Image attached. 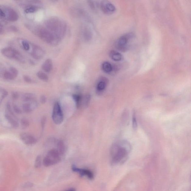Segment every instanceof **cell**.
<instances>
[{
	"label": "cell",
	"mask_w": 191,
	"mask_h": 191,
	"mask_svg": "<svg viewBox=\"0 0 191 191\" xmlns=\"http://www.w3.org/2000/svg\"><path fill=\"white\" fill-rule=\"evenodd\" d=\"M37 76L39 79L43 81L47 82L49 80L48 76L47 74L42 71L38 72L37 73Z\"/></svg>",
	"instance_id": "obj_23"
},
{
	"label": "cell",
	"mask_w": 191,
	"mask_h": 191,
	"mask_svg": "<svg viewBox=\"0 0 191 191\" xmlns=\"http://www.w3.org/2000/svg\"><path fill=\"white\" fill-rule=\"evenodd\" d=\"M6 108L8 110V111L9 112V114L12 115V116L15 118L16 117L15 116H14V113L12 111V109H11V106L10 103L9 102H7L6 104Z\"/></svg>",
	"instance_id": "obj_31"
},
{
	"label": "cell",
	"mask_w": 191,
	"mask_h": 191,
	"mask_svg": "<svg viewBox=\"0 0 191 191\" xmlns=\"http://www.w3.org/2000/svg\"><path fill=\"white\" fill-rule=\"evenodd\" d=\"M18 70L14 67H11L9 70H5L3 72V76L5 79L8 80H13L17 77Z\"/></svg>",
	"instance_id": "obj_11"
},
{
	"label": "cell",
	"mask_w": 191,
	"mask_h": 191,
	"mask_svg": "<svg viewBox=\"0 0 191 191\" xmlns=\"http://www.w3.org/2000/svg\"><path fill=\"white\" fill-rule=\"evenodd\" d=\"M21 127L23 128H27L29 126L30 123L29 121L26 118H23L21 121Z\"/></svg>",
	"instance_id": "obj_27"
},
{
	"label": "cell",
	"mask_w": 191,
	"mask_h": 191,
	"mask_svg": "<svg viewBox=\"0 0 191 191\" xmlns=\"http://www.w3.org/2000/svg\"><path fill=\"white\" fill-rule=\"evenodd\" d=\"M53 121L56 124L60 125L64 120V116L61 108L58 102L54 104L52 114Z\"/></svg>",
	"instance_id": "obj_5"
},
{
	"label": "cell",
	"mask_w": 191,
	"mask_h": 191,
	"mask_svg": "<svg viewBox=\"0 0 191 191\" xmlns=\"http://www.w3.org/2000/svg\"><path fill=\"white\" fill-rule=\"evenodd\" d=\"M57 151L60 153L61 155H63L65 153L66 147L64 141L62 140H59L57 142Z\"/></svg>",
	"instance_id": "obj_19"
},
{
	"label": "cell",
	"mask_w": 191,
	"mask_h": 191,
	"mask_svg": "<svg viewBox=\"0 0 191 191\" xmlns=\"http://www.w3.org/2000/svg\"><path fill=\"white\" fill-rule=\"evenodd\" d=\"M53 63L51 60L47 59L44 62L42 65V68L44 71L49 72L52 70Z\"/></svg>",
	"instance_id": "obj_17"
},
{
	"label": "cell",
	"mask_w": 191,
	"mask_h": 191,
	"mask_svg": "<svg viewBox=\"0 0 191 191\" xmlns=\"http://www.w3.org/2000/svg\"><path fill=\"white\" fill-rule=\"evenodd\" d=\"M36 95L32 93H26L23 95L22 97V100L23 101L26 102H28L33 100H35L36 99Z\"/></svg>",
	"instance_id": "obj_20"
},
{
	"label": "cell",
	"mask_w": 191,
	"mask_h": 191,
	"mask_svg": "<svg viewBox=\"0 0 191 191\" xmlns=\"http://www.w3.org/2000/svg\"><path fill=\"white\" fill-rule=\"evenodd\" d=\"M84 37L86 40H90L92 38V33L88 29H85L84 32Z\"/></svg>",
	"instance_id": "obj_26"
},
{
	"label": "cell",
	"mask_w": 191,
	"mask_h": 191,
	"mask_svg": "<svg viewBox=\"0 0 191 191\" xmlns=\"http://www.w3.org/2000/svg\"><path fill=\"white\" fill-rule=\"evenodd\" d=\"M36 33L42 40L51 45H55L58 43L60 39L48 30L44 28H39Z\"/></svg>",
	"instance_id": "obj_3"
},
{
	"label": "cell",
	"mask_w": 191,
	"mask_h": 191,
	"mask_svg": "<svg viewBox=\"0 0 191 191\" xmlns=\"http://www.w3.org/2000/svg\"><path fill=\"white\" fill-rule=\"evenodd\" d=\"M12 98L13 99L16 100L19 99V93L17 92H13L11 95Z\"/></svg>",
	"instance_id": "obj_35"
},
{
	"label": "cell",
	"mask_w": 191,
	"mask_h": 191,
	"mask_svg": "<svg viewBox=\"0 0 191 191\" xmlns=\"http://www.w3.org/2000/svg\"><path fill=\"white\" fill-rule=\"evenodd\" d=\"M132 37V35L131 34H126L120 37L116 42V48L122 51L127 50L128 42Z\"/></svg>",
	"instance_id": "obj_7"
},
{
	"label": "cell",
	"mask_w": 191,
	"mask_h": 191,
	"mask_svg": "<svg viewBox=\"0 0 191 191\" xmlns=\"http://www.w3.org/2000/svg\"><path fill=\"white\" fill-rule=\"evenodd\" d=\"M66 191H76V190L75 189H69V190H67Z\"/></svg>",
	"instance_id": "obj_40"
},
{
	"label": "cell",
	"mask_w": 191,
	"mask_h": 191,
	"mask_svg": "<svg viewBox=\"0 0 191 191\" xmlns=\"http://www.w3.org/2000/svg\"><path fill=\"white\" fill-rule=\"evenodd\" d=\"M72 169L74 172L78 174L81 177H83L85 176L90 179H93L94 177L93 173L89 169L80 168H77L75 165H72Z\"/></svg>",
	"instance_id": "obj_8"
},
{
	"label": "cell",
	"mask_w": 191,
	"mask_h": 191,
	"mask_svg": "<svg viewBox=\"0 0 191 191\" xmlns=\"http://www.w3.org/2000/svg\"><path fill=\"white\" fill-rule=\"evenodd\" d=\"M0 94L1 95V98H0V104H1L2 100L8 95V92L5 89L2 87H0Z\"/></svg>",
	"instance_id": "obj_24"
},
{
	"label": "cell",
	"mask_w": 191,
	"mask_h": 191,
	"mask_svg": "<svg viewBox=\"0 0 191 191\" xmlns=\"http://www.w3.org/2000/svg\"><path fill=\"white\" fill-rule=\"evenodd\" d=\"M37 8L35 6L30 5L27 6L25 10V12L26 13H34L37 10Z\"/></svg>",
	"instance_id": "obj_25"
},
{
	"label": "cell",
	"mask_w": 191,
	"mask_h": 191,
	"mask_svg": "<svg viewBox=\"0 0 191 191\" xmlns=\"http://www.w3.org/2000/svg\"><path fill=\"white\" fill-rule=\"evenodd\" d=\"M23 79L27 83H32V80L30 77L27 75H24L23 76Z\"/></svg>",
	"instance_id": "obj_36"
},
{
	"label": "cell",
	"mask_w": 191,
	"mask_h": 191,
	"mask_svg": "<svg viewBox=\"0 0 191 191\" xmlns=\"http://www.w3.org/2000/svg\"><path fill=\"white\" fill-rule=\"evenodd\" d=\"M100 7L103 12L106 14H111L116 10L115 6L108 1H103L100 4Z\"/></svg>",
	"instance_id": "obj_9"
},
{
	"label": "cell",
	"mask_w": 191,
	"mask_h": 191,
	"mask_svg": "<svg viewBox=\"0 0 191 191\" xmlns=\"http://www.w3.org/2000/svg\"><path fill=\"white\" fill-rule=\"evenodd\" d=\"M107 81L106 78H102L97 84L96 86V93L100 94L106 88Z\"/></svg>",
	"instance_id": "obj_16"
},
{
	"label": "cell",
	"mask_w": 191,
	"mask_h": 191,
	"mask_svg": "<svg viewBox=\"0 0 191 191\" xmlns=\"http://www.w3.org/2000/svg\"><path fill=\"white\" fill-rule=\"evenodd\" d=\"M32 57L36 60H39L44 57V52L42 48L37 45H33L31 52Z\"/></svg>",
	"instance_id": "obj_13"
},
{
	"label": "cell",
	"mask_w": 191,
	"mask_h": 191,
	"mask_svg": "<svg viewBox=\"0 0 191 191\" xmlns=\"http://www.w3.org/2000/svg\"><path fill=\"white\" fill-rule=\"evenodd\" d=\"M47 30L55 34L59 39L63 37L65 32V23L57 18H52L46 21Z\"/></svg>",
	"instance_id": "obj_2"
},
{
	"label": "cell",
	"mask_w": 191,
	"mask_h": 191,
	"mask_svg": "<svg viewBox=\"0 0 191 191\" xmlns=\"http://www.w3.org/2000/svg\"><path fill=\"white\" fill-rule=\"evenodd\" d=\"M4 32V30L2 25L0 23V34L3 33Z\"/></svg>",
	"instance_id": "obj_39"
},
{
	"label": "cell",
	"mask_w": 191,
	"mask_h": 191,
	"mask_svg": "<svg viewBox=\"0 0 191 191\" xmlns=\"http://www.w3.org/2000/svg\"><path fill=\"white\" fill-rule=\"evenodd\" d=\"M2 55L9 58L16 59L20 61H23V57L18 51L11 47H5L1 50Z\"/></svg>",
	"instance_id": "obj_6"
},
{
	"label": "cell",
	"mask_w": 191,
	"mask_h": 191,
	"mask_svg": "<svg viewBox=\"0 0 191 191\" xmlns=\"http://www.w3.org/2000/svg\"><path fill=\"white\" fill-rule=\"evenodd\" d=\"M33 184L31 182H26L23 185V187L25 188L30 187H32Z\"/></svg>",
	"instance_id": "obj_38"
},
{
	"label": "cell",
	"mask_w": 191,
	"mask_h": 191,
	"mask_svg": "<svg viewBox=\"0 0 191 191\" xmlns=\"http://www.w3.org/2000/svg\"><path fill=\"white\" fill-rule=\"evenodd\" d=\"M42 164V158L40 156H37L36 159L34 167L36 168H39L40 167Z\"/></svg>",
	"instance_id": "obj_28"
},
{
	"label": "cell",
	"mask_w": 191,
	"mask_h": 191,
	"mask_svg": "<svg viewBox=\"0 0 191 191\" xmlns=\"http://www.w3.org/2000/svg\"><path fill=\"white\" fill-rule=\"evenodd\" d=\"M20 139L24 144L27 145L35 144L37 140L34 136L29 133H24L20 134Z\"/></svg>",
	"instance_id": "obj_10"
},
{
	"label": "cell",
	"mask_w": 191,
	"mask_h": 191,
	"mask_svg": "<svg viewBox=\"0 0 191 191\" xmlns=\"http://www.w3.org/2000/svg\"><path fill=\"white\" fill-rule=\"evenodd\" d=\"M0 19H6L5 14L3 6H0Z\"/></svg>",
	"instance_id": "obj_30"
},
{
	"label": "cell",
	"mask_w": 191,
	"mask_h": 191,
	"mask_svg": "<svg viewBox=\"0 0 191 191\" xmlns=\"http://www.w3.org/2000/svg\"><path fill=\"white\" fill-rule=\"evenodd\" d=\"M46 121H47V117L45 116H43L41 120V126L42 130L44 129L45 126Z\"/></svg>",
	"instance_id": "obj_34"
},
{
	"label": "cell",
	"mask_w": 191,
	"mask_h": 191,
	"mask_svg": "<svg viewBox=\"0 0 191 191\" xmlns=\"http://www.w3.org/2000/svg\"><path fill=\"white\" fill-rule=\"evenodd\" d=\"M61 156L57 149L50 150L43 159L44 165L48 167L58 163L61 161Z\"/></svg>",
	"instance_id": "obj_4"
},
{
	"label": "cell",
	"mask_w": 191,
	"mask_h": 191,
	"mask_svg": "<svg viewBox=\"0 0 191 191\" xmlns=\"http://www.w3.org/2000/svg\"><path fill=\"white\" fill-rule=\"evenodd\" d=\"M38 106V103L36 100L28 102L23 104V111L25 113H31L35 110Z\"/></svg>",
	"instance_id": "obj_14"
},
{
	"label": "cell",
	"mask_w": 191,
	"mask_h": 191,
	"mask_svg": "<svg viewBox=\"0 0 191 191\" xmlns=\"http://www.w3.org/2000/svg\"><path fill=\"white\" fill-rule=\"evenodd\" d=\"M133 127L134 129L135 130L137 128V122L136 118L135 113H134L133 116Z\"/></svg>",
	"instance_id": "obj_32"
},
{
	"label": "cell",
	"mask_w": 191,
	"mask_h": 191,
	"mask_svg": "<svg viewBox=\"0 0 191 191\" xmlns=\"http://www.w3.org/2000/svg\"><path fill=\"white\" fill-rule=\"evenodd\" d=\"M130 151V145L126 141L113 145L110 151L112 164L117 165L124 163L128 159Z\"/></svg>",
	"instance_id": "obj_1"
},
{
	"label": "cell",
	"mask_w": 191,
	"mask_h": 191,
	"mask_svg": "<svg viewBox=\"0 0 191 191\" xmlns=\"http://www.w3.org/2000/svg\"><path fill=\"white\" fill-rule=\"evenodd\" d=\"M13 110H14L15 113H17V114H21L22 113V111H21L20 108L16 105H14L13 106Z\"/></svg>",
	"instance_id": "obj_33"
},
{
	"label": "cell",
	"mask_w": 191,
	"mask_h": 191,
	"mask_svg": "<svg viewBox=\"0 0 191 191\" xmlns=\"http://www.w3.org/2000/svg\"><path fill=\"white\" fill-rule=\"evenodd\" d=\"M102 68L103 71L106 73H109L111 72L113 70V66L111 63L108 62H104L102 65Z\"/></svg>",
	"instance_id": "obj_22"
},
{
	"label": "cell",
	"mask_w": 191,
	"mask_h": 191,
	"mask_svg": "<svg viewBox=\"0 0 191 191\" xmlns=\"http://www.w3.org/2000/svg\"><path fill=\"white\" fill-rule=\"evenodd\" d=\"M40 101L41 103L42 104H44L46 103L47 101V98L44 95H42L41 96L40 98Z\"/></svg>",
	"instance_id": "obj_37"
},
{
	"label": "cell",
	"mask_w": 191,
	"mask_h": 191,
	"mask_svg": "<svg viewBox=\"0 0 191 191\" xmlns=\"http://www.w3.org/2000/svg\"><path fill=\"white\" fill-rule=\"evenodd\" d=\"M22 44L25 50L28 51L29 50L30 48V46L29 43L27 41L23 40L22 42Z\"/></svg>",
	"instance_id": "obj_29"
},
{
	"label": "cell",
	"mask_w": 191,
	"mask_h": 191,
	"mask_svg": "<svg viewBox=\"0 0 191 191\" xmlns=\"http://www.w3.org/2000/svg\"><path fill=\"white\" fill-rule=\"evenodd\" d=\"M90 100H91V96L90 95H82L78 103L76 105L77 108H85L88 107L90 103Z\"/></svg>",
	"instance_id": "obj_12"
},
{
	"label": "cell",
	"mask_w": 191,
	"mask_h": 191,
	"mask_svg": "<svg viewBox=\"0 0 191 191\" xmlns=\"http://www.w3.org/2000/svg\"><path fill=\"white\" fill-rule=\"evenodd\" d=\"M5 117L7 121L12 125L13 127L16 128H17L19 127V123L16 120L14 119L9 113H6L5 115Z\"/></svg>",
	"instance_id": "obj_21"
},
{
	"label": "cell",
	"mask_w": 191,
	"mask_h": 191,
	"mask_svg": "<svg viewBox=\"0 0 191 191\" xmlns=\"http://www.w3.org/2000/svg\"><path fill=\"white\" fill-rule=\"evenodd\" d=\"M19 15L14 9L10 8H7L6 13V20L11 21H15L19 19Z\"/></svg>",
	"instance_id": "obj_15"
},
{
	"label": "cell",
	"mask_w": 191,
	"mask_h": 191,
	"mask_svg": "<svg viewBox=\"0 0 191 191\" xmlns=\"http://www.w3.org/2000/svg\"><path fill=\"white\" fill-rule=\"evenodd\" d=\"M109 57L115 61H119L123 60V56L119 52L115 50H111L109 53Z\"/></svg>",
	"instance_id": "obj_18"
}]
</instances>
